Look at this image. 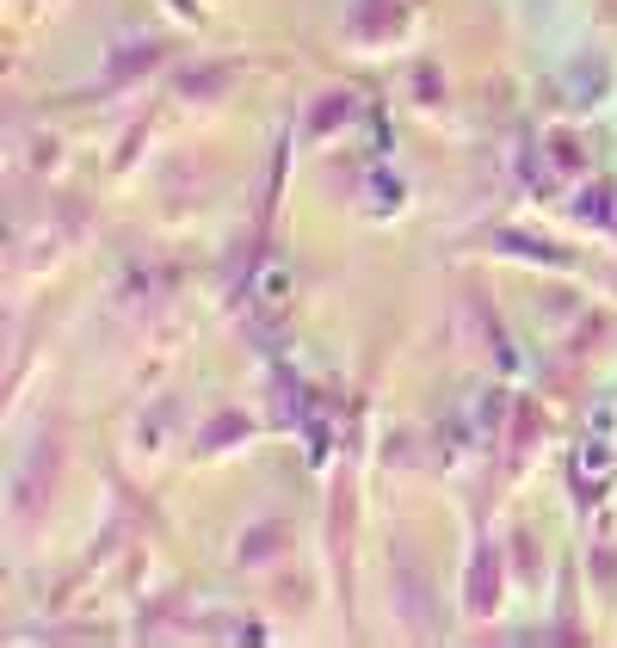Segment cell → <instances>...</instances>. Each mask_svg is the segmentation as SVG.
<instances>
[{"label": "cell", "instance_id": "6da1fadb", "mask_svg": "<svg viewBox=\"0 0 617 648\" xmlns=\"http://www.w3.org/2000/svg\"><path fill=\"white\" fill-rule=\"evenodd\" d=\"M414 0H352V38L358 44H377V38H395L408 25Z\"/></svg>", "mask_w": 617, "mask_h": 648}, {"label": "cell", "instance_id": "3957f363", "mask_svg": "<svg viewBox=\"0 0 617 648\" xmlns=\"http://www.w3.org/2000/svg\"><path fill=\"white\" fill-rule=\"evenodd\" d=\"M31 451H38V463H44V482H50V476H56V432H44V445H31ZM31 476H38V470H25L19 482H31ZM13 500H19V513H31V488H19ZM38 500H44V494H38Z\"/></svg>", "mask_w": 617, "mask_h": 648}, {"label": "cell", "instance_id": "277c9868", "mask_svg": "<svg viewBox=\"0 0 617 648\" xmlns=\"http://www.w3.org/2000/svg\"><path fill=\"white\" fill-rule=\"evenodd\" d=\"M346 112H352V99H346V93L321 99V105H315V130H340V124H346Z\"/></svg>", "mask_w": 617, "mask_h": 648}, {"label": "cell", "instance_id": "7a4b0ae2", "mask_svg": "<svg viewBox=\"0 0 617 648\" xmlns=\"http://www.w3.org/2000/svg\"><path fill=\"white\" fill-rule=\"evenodd\" d=\"M229 81H235V62H204V75H179V93L210 99V93H223Z\"/></svg>", "mask_w": 617, "mask_h": 648}]
</instances>
